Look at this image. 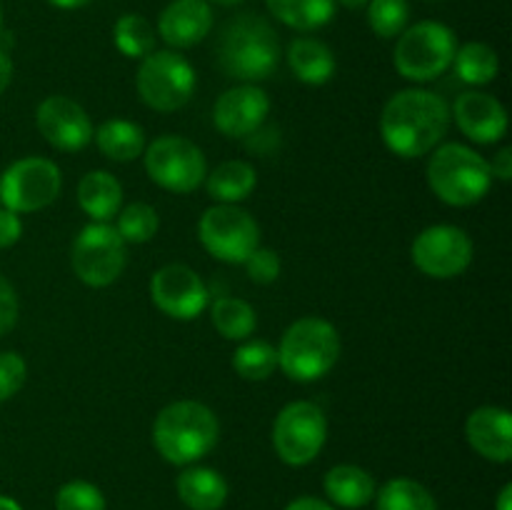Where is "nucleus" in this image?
Returning a JSON list of instances; mask_svg holds the SVG:
<instances>
[{
	"label": "nucleus",
	"mask_w": 512,
	"mask_h": 510,
	"mask_svg": "<svg viewBox=\"0 0 512 510\" xmlns=\"http://www.w3.org/2000/svg\"><path fill=\"white\" fill-rule=\"evenodd\" d=\"M95 145L100 153L113 163H130V160L140 158L145 150V130L138 123L125 118L105 120L93 135Z\"/></svg>",
	"instance_id": "393cba45"
},
{
	"label": "nucleus",
	"mask_w": 512,
	"mask_h": 510,
	"mask_svg": "<svg viewBox=\"0 0 512 510\" xmlns=\"http://www.w3.org/2000/svg\"><path fill=\"white\" fill-rule=\"evenodd\" d=\"M335 3L345 5V8H350V10H358V8H365V5H368V0H335Z\"/></svg>",
	"instance_id": "a18cd8bd"
},
{
	"label": "nucleus",
	"mask_w": 512,
	"mask_h": 510,
	"mask_svg": "<svg viewBox=\"0 0 512 510\" xmlns=\"http://www.w3.org/2000/svg\"><path fill=\"white\" fill-rule=\"evenodd\" d=\"M18 293H15L13 283H10L5 275H0V335H5L8 330L15 328L18 323Z\"/></svg>",
	"instance_id": "e433bc0d"
},
{
	"label": "nucleus",
	"mask_w": 512,
	"mask_h": 510,
	"mask_svg": "<svg viewBox=\"0 0 512 510\" xmlns=\"http://www.w3.org/2000/svg\"><path fill=\"white\" fill-rule=\"evenodd\" d=\"M178 498L190 510H220L228 500V480L213 468L203 465H185L183 473L175 480Z\"/></svg>",
	"instance_id": "4be33fe9"
},
{
	"label": "nucleus",
	"mask_w": 512,
	"mask_h": 510,
	"mask_svg": "<svg viewBox=\"0 0 512 510\" xmlns=\"http://www.w3.org/2000/svg\"><path fill=\"white\" fill-rule=\"evenodd\" d=\"M465 440L470 448L493 463L512 460V415L508 408L483 405L475 408L465 420Z\"/></svg>",
	"instance_id": "a211bd4d"
},
{
	"label": "nucleus",
	"mask_w": 512,
	"mask_h": 510,
	"mask_svg": "<svg viewBox=\"0 0 512 510\" xmlns=\"http://www.w3.org/2000/svg\"><path fill=\"white\" fill-rule=\"evenodd\" d=\"M323 490L328 495V503L348 510H358L373 503L378 485H375L373 475L365 468H360V465L340 463L325 473Z\"/></svg>",
	"instance_id": "412c9836"
},
{
	"label": "nucleus",
	"mask_w": 512,
	"mask_h": 510,
	"mask_svg": "<svg viewBox=\"0 0 512 510\" xmlns=\"http://www.w3.org/2000/svg\"><path fill=\"white\" fill-rule=\"evenodd\" d=\"M278 368L295 383H315L335 368L340 358V335L330 320L305 315L290 323L280 338Z\"/></svg>",
	"instance_id": "20e7f679"
},
{
	"label": "nucleus",
	"mask_w": 512,
	"mask_h": 510,
	"mask_svg": "<svg viewBox=\"0 0 512 510\" xmlns=\"http://www.w3.org/2000/svg\"><path fill=\"white\" fill-rule=\"evenodd\" d=\"M35 125L48 145L63 153H78L93 143V120L68 95H48L35 110Z\"/></svg>",
	"instance_id": "2eb2a0df"
},
{
	"label": "nucleus",
	"mask_w": 512,
	"mask_h": 510,
	"mask_svg": "<svg viewBox=\"0 0 512 510\" xmlns=\"http://www.w3.org/2000/svg\"><path fill=\"white\" fill-rule=\"evenodd\" d=\"M198 75L188 58L175 50H153L140 60L135 88L150 110L173 113L185 108L195 95Z\"/></svg>",
	"instance_id": "0eeeda50"
},
{
	"label": "nucleus",
	"mask_w": 512,
	"mask_h": 510,
	"mask_svg": "<svg viewBox=\"0 0 512 510\" xmlns=\"http://www.w3.org/2000/svg\"><path fill=\"white\" fill-rule=\"evenodd\" d=\"M410 20L408 0H368V25L378 38H398Z\"/></svg>",
	"instance_id": "473e14b6"
},
{
	"label": "nucleus",
	"mask_w": 512,
	"mask_h": 510,
	"mask_svg": "<svg viewBox=\"0 0 512 510\" xmlns=\"http://www.w3.org/2000/svg\"><path fill=\"white\" fill-rule=\"evenodd\" d=\"M63 190L60 168L48 158L28 155L5 168L0 175V203L13 213H38L53 205Z\"/></svg>",
	"instance_id": "9b49d317"
},
{
	"label": "nucleus",
	"mask_w": 512,
	"mask_h": 510,
	"mask_svg": "<svg viewBox=\"0 0 512 510\" xmlns=\"http://www.w3.org/2000/svg\"><path fill=\"white\" fill-rule=\"evenodd\" d=\"M0 510H23L18 500L8 498V495H0Z\"/></svg>",
	"instance_id": "c03bdc74"
},
{
	"label": "nucleus",
	"mask_w": 512,
	"mask_h": 510,
	"mask_svg": "<svg viewBox=\"0 0 512 510\" xmlns=\"http://www.w3.org/2000/svg\"><path fill=\"white\" fill-rule=\"evenodd\" d=\"M378 510H438L433 493L413 478H393L375 493Z\"/></svg>",
	"instance_id": "c85d7f7f"
},
{
	"label": "nucleus",
	"mask_w": 512,
	"mask_h": 510,
	"mask_svg": "<svg viewBox=\"0 0 512 510\" xmlns=\"http://www.w3.org/2000/svg\"><path fill=\"white\" fill-rule=\"evenodd\" d=\"M145 173L170 193H193L205 183L208 175V158L190 138L183 135H160L143 150Z\"/></svg>",
	"instance_id": "6e6552de"
},
{
	"label": "nucleus",
	"mask_w": 512,
	"mask_h": 510,
	"mask_svg": "<svg viewBox=\"0 0 512 510\" xmlns=\"http://www.w3.org/2000/svg\"><path fill=\"white\" fill-rule=\"evenodd\" d=\"M428 185L438 200L453 208H470L493 185L488 158L463 143H445L428 160Z\"/></svg>",
	"instance_id": "39448f33"
},
{
	"label": "nucleus",
	"mask_w": 512,
	"mask_h": 510,
	"mask_svg": "<svg viewBox=\"0 0 512 510\" xmlns=\"http://www.w3.org/2000/svg\"><path fill=\"white\" fill-rule=\"evenodd\" d=\"M0 30H3V10H0Z\"/></svg>",
	"instance_id": "de8ad7c7"
},
{
	"label": "nucleus",
	"mask_w": 512,
	"mask_h": 510,
	"mask_svg": "<svg viewBox=\"0 0 512 510\" xmlns=\"http://www.w3.org/2000/svg\"><path fill=\"white\" fill-rule=\"evenodd\" d=\"M233 370L243 380H268L278 370V350L268 340H243L233 353Z\"/></svg>",
	"instance_id": "7c9ffc66"
},
{
	"label": "nucleus",
	"mask_w": 512,
	"mask_h": 510,
	"mask_svg": "<svg viewBox=\"0 0 512 510\" xmlns=\"http://www.w3.org/2000/svg\"><path fill=\"white\" fill-rule=\"evenodd\" d=\"M495 510H512V485L505 483L503 490L498 493V500H495Z\"/></svg>",
	"instance_id": "79ce46f5"
},
{
	"label": "nucleus",
	"mask_w": 512,
	"mask_h": 510,
	"mask_svg": "<svg viewBox=\"0 0 512 510\" xmlns=\"http://www.w3.org/2000/svg\"><path fill=\"white\" fill-rule=\"evenodd\" d=\"M210 320L213 328L223 335L225 340H248L258 328V313L253 305L243 298H233V295H223L210 308Z\"/></svg>",
	"instance_id": "bb28decb"
},
{
	"label": "nucleus",
	"mask_w": 512,
	"mask_h": 510,
	"mask_svg": "<svg viewBox=\"0 0 512 510\" xmlns=\"http://www.w3.org/2000/svg\"><path fill=\"white\" fill-rule=\"evenodd\" d=\"M13 73V60H10V55L0 48V95H3L5 90L10 88V83H13Z\"/></svg>",
	"instance_id": "a19ab883"
},
{
	"label": "nucleus",
	"mask_w": 512,
	"mask_h": 510,
	"mask_svg": "<svg viewBox=\"0 0 512 510\" xmlns=\"http://www.w3.org/2000/svg\"><path fill=\"white\" fill-rule=\"evenodd\" d=\"M78 205L93 223H110L123 208V185L108 170H90L78 183Z\"/></svg>",
	"instance_id": "aec40b11"
},
{
	"label": "nucleus",
	"mask_w": 512,
	"mask_h": 510,
	"mask_svg": "<svg viewBox=\"0 0 512 510\" xmlns=\"http://www.w3.org/2000/svg\"><path fill=\"white\" fill-rule=\"evenodd\" d=\"M455 123L460 133L478 145L500 143L508 133V113L495 95L483 90H468L460 93L453 105Z\"/></svg>",
	"instance_id": "f3484780"
},
{
	"label": "nucleus",
	"mask_w": 512,
	"mask_h": 510,
	"mask_svg": "<svg viewBox=\"0 0 512 510\" xmlns=\"http://www.w3.org/2000/svg\"><path fill=\"white\" fill-rule=\"evenodd\" d=\"M70 265L80 283L88 288H108L123 275L128 265V243L120 238L115 225L90 220L73 240Z\"/></svg>",
	"instance_id": "1a4fd4ad"
},
{
	"label": "nucleus",
	"mask_w": 512,
	"mask_h": 510,
	"mask_svg": "<svg viewBox=\"0 0 512 510\" xmlns=\"http://www.w3.org/2000/svg\"><path fill=\"white\" fill-rule=\"evenodd\" d=\"M213 30V8L208 0H173L158 18V35L173 50L203 43Z\"/></svg>",
	"instance_id": "6ab92c4d"
},
{
	"label": "nucleus",
	"mask_w": 512,
	"mask_h": 510,
	"mask_svg": "<svg viewBox=\"0 0 512 510\" xmlns=\"http://www.w3.org/2000/svg\"><path fill=\"white\" fill-rule=\"evenodd\" d=\"M288 65L305 85H325L335 75L333 50L318 38H295L288 45Z\"/></svg>",
	"instance_id": "b1692460"
},
{
	"label": "nucleus",
	"mask_w": 512,
	"mask_h": 510,
	"mask_svg": "<svg viewBox=\"0 0 512 510\" xmlns=\"http://www.w3.org/2000/svg\"><path fill=\"white\" fill-rule=\"evenodd\" d=\"M118 223H115V230L120 233V238L125 243H148L158 235L160 228V218H158V210L148 203H130L125 208H120V213L115 215Z\"/></svg>",
	"instance_id": "2f4dec72"
},
{
	"label": "nucleus",
	"mask_w": 512,
	"mask_h": 510,
	"mask_svg": "<svg viewBox=\"0 0 512 510\" xmlns=\"http://www.w3.org/2000/svg\"><path fill=\"white\" fill-rule=\"evenodd\" d=\"M285 510H335V505L323 498H313V495H300V498L290 500Z\"/></svg>",
	"instance_id": "ea45409f"
},
{
	"label": "nucleus",
	"mask_w": 512,
	"mask_h": 510,
	"mask_svg": "<svg viewBox=\"0 0 512 510\" xmlns=\"http://www.w3.org/2000/svg\"><path fill=\"white\" fill-rule=\"evenodd\" d=\"M103 490L90 480H68L55 493V510H105Z\"/></svg>",
	"instance_id": "72a5a7b5"
},
{
	"label": "nucleus",
	"mask_w": 512,
	"mask_h": 510,
	"mask_svg": "<svg viewBox=\"0 0 512 510\" xmlns=\"http://www.w3.org/2000/svg\"><path fill=\"white\" fill-rule=\"evenodd\" d=\"M410 258H413L415 268L428 278H458L473 263V240L458 225H430L415 235Z\"/></svg>",
	"instance_id": "ddd939ff"
},
{
	"label": "nucleus",
	"mask_w": 512,
	"mask_h": 510,
	"mask_svg": "<svg viewBox=\"0 0 512 510\" xmlns=\"http://www.w3.org/2000/svg\"><path fill=\"white\" fill-rule=\"evenodd\" d=\"M450 68L455 70L463 83L488 85L498 78L500 58L488 43H465L460 45Z\"/></svg>",
	"instance_id": "cd10ccee"
},
{
	"label": "nucleus",
	"mask_w": 512,
	"mask_h": 510,
	"mask_svg": "<svg viewBox=\"0 0 512 510\" xmlns=\"http://www.w3.org/2000/svg\"><path fill=\"white\" fill-rule=\"evenodd\" d=\"M23 238V220L18 213L8 208H0V250L13 248Z\"/></svg>",
	"instance_id": "4c0bfd02"
},
{
	"label": "nucleus",
	"mask_w": 512,
	"mask_h": 510,
	"mask_svg": "<svg viewBox=\"0 0 512 510\" xmlns=\"http://www.w3.org/2000/svg\"><path fill=\"white\" fill-rule=\"evenodd\" d=\"M255 185H258V173L248 160H225L205 175V190L215 203H243L253 195Z\"/></svg>",
	"instance_id": "5701e85b"
},
{
	"label": "nucleus",
	"mask_w": 512,
	"mask_h": 510,
	"mask_svg": "<svg viewBox=\"0 0 512 510\" xmlns=\"http://www.w3.org/2000/svg\"><path fill=\"white\" fill-rule=\"evenodd\" d=\"M270 98L260 85L243 83L225 90L213 108V123L228 138H250L265 125Z\"/></svg>",
	"instance_id": "dca6fc26"
},
{
	"label": "nucleus",
	"mask_w": 512,
	"mask_h": 510,
	"mask_svg": "<svg viewBox=\"0 0 512 510\" xmlns=\"http://www.w3.org/2000/svg\"><path fill=\"white\" fill-rule=\"evenodd\" d=\"M243 265H245V273H248V278L253 280V283H260V285L275 283V280L280 278V270H283L280 255L275 253V250L263 248V245H258V248L248 255V260H245Z\"/></svg>",
	"instance_id": "c9c22d12"
},
{
	"label": "nucleus",
	"mask_w": 512,
	"mask_h": 510,
	"mask_svg": "<svg viewBox=\"0 0 512 510\" xmlns=\"http://www.w3.org/2000/svg\"><path fill=\"white\" fill-rule=\"evenodd\" d=\"M150 298L155 308L173 320H195L210 303L208 285L190 265L170 263L150 278Z\"/></svg>",
	"instance_id": "4468645a"
},
{
	"label": "nucleus",
	"mask_w": 512,
	"mask_h": 510,
	"mask_svg": "<svg viewBox=\"0 0 512 510\" xmlns=\"http://www.w3.org/2000/svg\"><path fill=\"white\" fill-rule=\"evenodd\" d=\"M218 415L198 400L165 405L153 423V445L170 465H195L218 445Z\"/></svg>",
	"instance_id": "7ed1b4c3"
},
{
	"label": "nucleus",
	"mask_w": 512,
	"mask_h": 510,
	"mask_svg": "<svg viewBox=\"0 0 512 510\" xmlns=\"http://www.w3.org/2000/svg\"><path fill=\"white\" fill-rule=\"evenodd\" d=\"M25 380H28V363L23 360V355L15 350H3L0 353V403L18 395Z\"/></svg>",
	"instance_id": "f704fd0d"
},
{
	"label": "nucleus",
	"mask_w": 512,
	"mask_h": 510,
	"mask_svg": "<svg viewBox=\"0 0 512 510\" xmlns=\"http://www.w3.org/2000/svg\"><path fill=\"white\" fill-rule=\"evenodd\" d=\"M198 238L213 258L243 265L260 245V225L248 210L238 205L215 203L200 215Z\"/></svg>",
	"instance_id": "f8f14e48"
},
{
	"label": "nucleus",
	"mask_w": 512,
	"mask_h": 510,
	"mask_svg": "<svg viewBox=\"0 0 512 510\" xmlns=\"http://www.w3.org/2000/svg\"><path fill=\"white\" fill-rule=\"evenodd\" d=\"M215 55L228 78L255 85L278 70L280 38L263 15L240 13L220 30Z\"/></svg>",
	"instance_id": "f03ea898"
},
{
	"label": "nucleus",
	"mask_w": 512,
	"mask_h": 510,
	"mask_svg": "<svg viewBox=\"0 0 512 510\" xmlns=\"http://www.w3.org/2000/svg\"><path fill=\"white\" fill-rule=\"evenodd\" d=\"M458 53V38L438 20H420L398 35L393 63L410 83H430L448 73Z\"/></svg>",
	"instance_id": "423d86ee"
},
{
	"label": "nucleus",
	"mask_w": 512,
	"mask_h": 510,
	"mask_svg": "<svg viewBox=\"0 0 512 510\" xmlns=\"http://www.w3.org/2000/svg\"><path fill=\"white\" fill-rule=\"evenodd\" d=\"M273 18L288 28L310 33L335 18V0H265Z\"/></svg>",
	"instance_id": "a878e982"
},
{
	"label": "nucleus",
	"mask_w": 512,
	"mask_h": 510,
	"mask_svg": "<svg viewBox=\"0 0 512 510\" xmlns=\"http://www.w3.org/2000/svg\"><path fill=\"white\" fill-rule=\"evenodd\" d=\"M450 128V105L423 88L395 93L380 113L385 148L398 158H420L438 148Z\"/></svg>",
	"instance_id": "f257e3e1"
},
{
	"label": "nucleus",
	"mask_w": 512,
	"mask_h": 510,
	"mask_svg": "<svg viewBox=\"0 0 512 510\" xmlns=\"http://www.w3.org/2000/svg\"><path fill=\"white\" fill-rule=\"evenodd\" d=\"M208 3H218V5H225V8H233V5L245 3V0H208Z\"/></svg>",
	"instance_id": "49530a36"
},
{
	"label": "nucleus",
	"mask_w": 512,
	"mask_h": 510,
	"mask_svg": "<svg viewBox=\"0 0 512 510\" xmlns=\"http://www.w3.org/2000/svg\"><path fill=\"white\" fill-rule=\"evenodd\" d=\"M48 3L55 5V8H60V10H78V8H85L90 0H48Z\"/></svg>",
	"instance_id": "37998d69"
},
{
	"label": "nucleus",
	"mask_w": 512,
	"mask_h": 510,
	"mask_svg": "<svg viewBox=\"0 0 512 510\" xmlns=\"http://www.w3.org/2000/svg\"><path fill=\"white\" fill-rule=\"evenodd\" d=\"M155 28L148 18L138 13H125L113 25V43L125 58L143 60L155 50Z\"/></svg>",
	"instance_id": "c756f323"
},
{
	"label": "nucleus",
	"mask_w": 512,
	"mask_h": 510,
	"mask_svg": "<svg viewBox=\"0 0 512 510\" xmlns=\"http://www.w3.org/2000/svg\"><path fill=\"white\" fill-rule=\"evenodd\" d=\"M273 448L285 465L303 468L313 463L328 440V418L313 400H293L273 423Z\"/></svg>",
	"instance_id": "9d476101"
},
{
	"label": "nucleus",
	"mask_w": 512,
	"mask_h": 510,
	"mask_svg": "<svg viewBox=\"0 0 512 510\" xmlns=\"http://www.w3.org/2000/svg\"><path fill=\"white\" fill-rule=\"evenodd\" d=\"M490 163V173H493V180H503V183H510L512 180V148L510 145H503V148L498 150V153L493 155V160H488Z\"/></svg>",
	"instance_id": "58836bf2"
}]
</instances>
